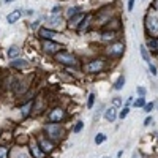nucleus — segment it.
I'll return each instance as SVG.
<instances>
[{
	"label": "nucleus",
	"instance_id": "8",
	"mask_svg": "<svg viewBox=\"0 0 158 158\" xmlns=\"http://www.w3.org/2000/svg\"><path fill=\"white\" fill-rule=\"evenodd\" d=\"M37 142H38V146L41 147V150H43L44 153H51V152H52V149H54V142L49 141L47 138H43V134H41L40 138L37 139Z\"/></svg>",
	"mask_w": 158,
	"mask_h": 158
},
{
	"label": "nucleus",
	"instance_id": "36",
	"mask_svg": "<svg viewBox=\"0 0 158 158\" xmlns=\"http://www.w3.org/2000/svg\"><path fill=\"white\" fill-rule=\"evenodd\" d=\"M138 93L141 95V97H144V95H146V89H144V87H138Z\"/></svg>",
	"mask_w": 158,
	"mask_h": 158
},
{
	"label": "nucleus",
	"instance_id": "25",
	"mask_svg": "<svg viewBox=\"0 0 158 158\" xmlns=\"http://www.w3.org/2000/svg\"><path fill=\"white\" fill-rule=\"evenodd\" d=\"M10 156V150L6 146H0V158H8Z\"/></svg>",
	"mask_w": 158,
	"mask_h": 158
},
{
	"label": "nucleus",
	"instance_id": "28",
	"mask_svg": "<svg viewBox=\"0 0 158 158\" xmlns=\"http://www.w3.org/2000/svg\"><path fill=\"white\" fill-rule=\"evenodd\" d=\"M128 112H130V108H128V106H125V108H123V109H122V111H120V112L117 114V117L123 120V119H125V117H127V115H128Z\"/></svg>",
	"mask_w": 158,
	"mask_h": 158
},
{
	"label": "nucleus",
	"instance_id": "14",
	"mask_svg": "<svg viewBox=\"0 0 158 158\" xmlns=\"http://www.w3.org/2000/svg\"><path fill=\"white\" fill-rule=\"evenodd\" d=\"M105 119L108 120V122H115V119H117V109H115V108H108L106 109V111H105Z\"/></svg>",
	"mask_w": 158,
	"mask_h": 158
},
{
	"label": "nucleus",
	"instance_id": "2",
	"mask_svg": "<svg viewBox=\"0 0 158 158\" xmlns=\"http://www.w3.org/2000/svg\"><path fill=\"white\" fill-rule=\"evenodd\" d=\"M106 59H93L90 62L82 65V70L85 73H90V74H95V73H101L103 70L106 68Z\"/></svg>",
	"mask_w": 158,
	"mask_h": 158
},
{
	"label": "nucleus",
	"instance_id": "38",
	"mask_svg": "<svg viewBox=\"0 0 158 158\" xmlns=\"http://www.w3.org/2000/svg\"><path fill=\"white\" fill-rule=\"evenodd\" d=\"M133 103V97H128V100H127V106H130Z\"/></svg>",
	"mask_w": 158,
	"mask_h": 158
},
{
	"label": "nucleus",
	"instance_id": "13",
	"mask_svg": "<svg viewBox=\"0 0 158 158\" xmlns=\"http://www.w3.org/2000/svg\"><path fill=\"white\" fill-rule=\"evenodd\" d=\"M84 18H85V13L84 11H81V13H78V15L71 16L70 19H68V27H71V29H73V27H76V29H78V25L81 24V21Z\"/></svg>",
	"mask_w": 158,
	"mask_h": 158
},
{
	"label": "nucleus",
	"instance_id": "27",
	"mask_svg": "<svg viewBox=\"0 0 158 158\" xmlns=\"http://www.w3.org/2000/svg\"><path fill=\"white\" fill-rule=\"evenodd\" d=\"M133 105H134V108H144V106H146V98H144V97H139L138 100L133 103Z\"/></svg>",
	"mask_w": 158,
	"mask_h": 158
},
{
	"label": "nucleus",
	"instance_id": "10",
	"mask_svg": "<svg viewBox=\"0 0 158 158\" xmlns=\"http://www.w3.org/2000/svg\"><path fill=\"white\" fill-rule=\"evenodd\" d=\"M62 22H63V19H62V15H51L49 18L46 19V24H47V29H54V27H62Z\"/></svg>",
	"mask_w": 158,
	"mask_h": 158
},
{
	"label": "nucleus",
	"instance_id": "21",
	"mask_svg": "<svg viewBox=\"0 0 158 158\" xmlns=\"http://www.w3.org/2000/svg\"><path fill=\"white\" fill-rule=\"evenodd\" d=\"M146 47H147V49H152V51H156V47H158V44H156V38H149V37H147Z\"/></svg>",
	"mask_w": 158,
	"mask_h": 158
},
{
	"label": "nucleus",
	"instance_id": "31",
	"mask_svg": "<svg viewBox=\"0 0 158 158\" xmlns=\"http://www.w3.org/2000/svg\"><path fill=\"white\" fill-rule=\"evenodd\" d=\"M149 70H150V74H152V76H156V74H158V70H156V66L152 63V62H150V63H149Z\"/></svg>",
	"mask_w": 158,
	"mask_h": 158
},
{
	"label": "nucleus",
	"instance_id": "6",
	"mask_svg": "<svg viewBox=\"0 0 158 158\" xmlns=\"http://www.w3.org/2000/svg\"><path fill=\"white\" fill-rule=\"evenodd\" d=\"M46 119L49 123H60L63 119H66V112L62 108H54L49 111V114L46 115Z\"/></svg>",
	"mask_w": 158,
	"mask_h": 158
},
{
	"label": "nucleus",
	"instance_id": "30",
	"mask_svg": "<svg viewBox=\"0 0 158 158\" xmlns=\"http://www.w3.org/2000/svg\"><path fill=\"white\" fill-rule=\"evenodd\" d=\"M119 106H122V98H120V97H115V98L112 100V108L117 109Z\"/></svg>",
	"mask_w": 158,
	"mask_h": 158
},
{
	"label": "nucleus",
	"instance_id": "40",
	"mask_svg": "<svg viewBox=\"0 0 158 158\" xmlns=\"http://www.w3.org/2000/svg\"><path fill=\"white\" fill-rule=\"evenodd\" d=\"M5 3H13V2H16V0H3Z\"/></svg>",
	"mask_w": 158,
	"mask_h": 158
},
{
	"label": "nucleus",
	"instance_id": "1",
	"mask_svg": "<svg viewBox=\"0 0 158 158\" xmlns=\"http://www.w3.org/2000/svg\"><path fill=\"white\" fill-rule=\"evenodd\" d=\"M146 30L150 35V38L158 37V13H155L153 10L149 11L146 15Z\"/></svg>",
	"mask_w": 158,
	"mask_h": 158
},
{
	"label": "nucleus",
	"instance_id": "26",
	"mask_svg": "<svg viewBox=\"0 0 158 158\" xmlns=\"http://www.w3.org/2000/svg\"><path fill=\"white\" fill-rule=\"evenodd\" d=\"M93 103H95V93H90V95H89V98H87V103H85L87 109H92L93 108Z\"/></svg>",
	"mask_w": 158,
	"mask_h": 158
},
{
	"label": "nucleus",
	"instance_id": "15",
	"mask_svg": "<svg viewBox=\"0 0 158 158\" xmlns=\"http://www.w3.org/2000/svg\"><path fill=\"white\" fill-rule=\"evenodd\" d=\"M10 66L11 68H18V70H22V68L29 66V62L27 60H22V59H15L10 62Z\"/></svg>",
	"mask_w": 158,
	"mask_h": 158
},
{
	"label": "nucleus",
	"instance_id": "33",
	"mask_svg": "<svg viewBox=\"0 0 158 158\" xmlns=\"http://www.w3.org/2000/svg\"><path fill=\"white\" fill-rule=\"evenodd\" d=\"M134 2H136V0H128V3H127V10H128V11H133V8H134Z\"/></svg>",
	"mask_w": 158,
	"mask_h": 158
},
{
	"label": "nucleus",
	"instance_id": "18",
	"mask_svg": "<svg viewBox=\"0 0 158 158\" xmlns=\"http://www.w3.org/2000/svg\"><path fill=\"white\" fill-rule=\"evenodd\" d=\"M90 22H92V16L85 15V18L82 19V21H81V24L78 25V30H79V32H82V30L89 29V25H90Z\"/></svg>",
	"mask_w": 158,
	"mask_h": 158
},
{
	"label": "nucleus",
	"instance_id": "17",
	"mask_svg": "<svg viewBox=\"0 0 158 158\" xmlns=\"http://www.w3.org/2000/svg\"><path fill=\"white\" fill-rule=\"evenodd\" d=\"M139 52H141V57H142V60H144V62H146V63L149 65V63H150V60H152V59H150V52H149V49L146 47V44H141V46H139Z\"/></svg>",
	"mask_w": 158,
	"mask_h": 158
},
{
	"label": "nucleus",
	"instance_id": "34",
	"mask_svg": "<svg viewBox=\"0 0 158 158\" xmlns=\"http://www.w3.org/2000/svg\"><path fill=\"white\" fill-rule=\"evenodd\" d=\"M152 122H153V119L149 115V117H147L146 120H144V125H146V127H149V125H152Z\"/></svg>",
	"mask_w": 158,
	"mask_h": 158
},
{
	"label": "nucleus",
	"instance_id": "32",
	"mask_svg": "<svg viewBox=\"0 0 158 158\" xmlns=\"http://www.w3.org/2000/svg\"><path fill=\"white\" fill-rule=\"evenodd\" d=\"M62 10H63V8H62V6L56 5V6H54V8L51 10V13H52V15H60V11H62Z\"/></svg>",
	"mask_w": 158,
	"mask_h": 158
},
{
	"label": "nucleus",
	"instance_id": "19",
	"mask_svg": "<svg viewBox=\"0 0 158 158\" xmlns=\"http://www.w3.org/2000/svg\"><path fill=\"white\" fill-rule=\"evenodd\" d=\"M19 54H21V47H18V46H11V47H8V51H6V56L10 59H16Z\"/></svg>",
	"mask_w": 158,
	"mask_h": 158
},
{
	"label": "nucleus",
	"instance_id": "20",
	"mask_svg": "<svg viewBox=\"0 0 158 158\" xmlns=\"http://www.w3.org/2000/svg\"><path fill=\"white\" fill-rule=\"evenodd\" d=\"M123 85H125V76L120 74V76L117 78V81L114 82V90H122Z\"/></svg>",
	"mask_w": 158,
	"mask_h": 158
},
{
	"label": "nucleus",
	"instance_id": "42",
	"mask_svg": "<svg viewBox=\"0 0 158 158\" xmlns=\"http://www.w3.org/2000/svg\"><path fill=\"white\" fill-rule=\"evenodd\" d=\"M103 158H108V156H103Z\"/></svg>",
	"mask_w": 158,
	"mask_h": 158
},
{
	"label": "nucleus",
	"instance_id": "11",
	"mask_svg": "<svg viewBox=\"0 0 158 158\" xmlns=\"http://www.w3.org/2000/svg\"><path fill=\"white\" fill-rule=\"evenodd\" d=\"M57 35H59L57 32L47 29V27H41V29L38 30V37H40L41 40H54Z\"/></svg>",
	"mask_w": 158,
	"mask_h": 158
},
{
	"label": "nucleus",
	"instance_id": "5",
	"mask_svg": "<svg viewBox=\"0 0 158 158\" xmlns=\"http://www.w3.org/2000/svg\"><path fill=\"white\" fill-rule=\"evenodd\" d=\"M56 60L59 62V63L65 65V66H76L78 65L76 56H74L73 52H68V51H63V49L56 54Z\"/></svg>",
	"mask_w": 158,
	"mask_h": 158
},
{
	"label": "nucleus",
	"instance_id": "24",
	"mask_svg": "<svg viewBox=\"0 0 158 158\" xmlns=\"http://www.w3.org/2000/svg\"><path fill=\"white\" fill-rule=\"evenodd\" d=\"M82 128H84V122H82V120H78L76 123H74V127H73V133H74V134L81 133Z\"/></svg>",
	"mask_w": 158,
	"mask_h": 158
},
{
	"label": "nucleus",
	"instance_id": "12",
	"mask_svg": "<svg viewBox=\"0 0 158 158\" xmlns=\"http://www.w3.org/2000/svg\"><path fill=\"white\" fill-rule=\"evenodd\" d=\"M24 15V11L22 8H16V10H13L11 13H8V16H6V21H8V24H16L18 21L21 19V16Z\"/></svg>",
	"mask_w": 158,
	"mask_h": 158
},
{
	"label": "nucleus",
	"instance_id": "9",
	"mask_svg": "<svg viewBox=\"0 0 158 158\" xmlns=\"http://www.w3.org/2000/svg\"><path fill=\"white\" fill-rule=\"evenodd\" d=\"M30 155H32V158H44V156H46V153H44L43 150H41V147L38 146L37 139L30 141Z\"/></svg>",
	"mask_w": 158,
	"mask_h": 158
},
{
	"label": "nucleus",
	"instance_id": "22",
	"mask_svg": "<svg viewBox=\"0 0 158 158\" xmlns=\"http://www.w3.org/2000/svg\"><path fill=\"white\" fill-rule=\"evenodd\" d=\"M81 11H82V6H71V8H68V11H66V16L71 18L74 15H78V13H81Z\"/></svg>",
	"mask_w": 158,
	"mask_h": 158
},
{
	"label": "nucleus",
	"instance_id": "23",
	"mask_svg": "<svg viewBox=\"0 0 158 158\" xmlns=\"http://www.w3.org/2000/svg\"><path fill=\"white\" fill-rule=\"evenodd\" d=\"M105 141H106V134L105 133H97V134H95V144H97V146L103 144Z\"/></svg>",
	"mask_w": 158,
	"mask_h": 158
},
{
	"label": "nucleus",
	"instance_id": "41",
	"mask_svg": "<svg viewBox=\"0 0 158 158\" xmlns=\"http://www.w3.org/2000/svg\"><path fill=\"white\" fill-rule=\"evenodd\" d=\"M156 44H158V40H156ZM156 51H158V47H156Z\"/></svg>",
	"mask_w": 158,
	"mask_h": 158
},
{
	"label": "nucleus",
	"instance_id": "39",
	"mask_svg": "<svg viewBox=\"0 0 158 158\" xmlns=\"http://www.w3.org/2000/svg\"><path fill=\"white\" fill-rule=\"evenodd\" d=\"M133 158H141V155H139V152H134V153H133Z\"/></svg>",
	"mask_w": 158,
	"mask_h": 158
},
{
	"label": "nucleus",
	"instance_id": "3",
	"mask_svg": "<svg viewBox=\"0 0 158 158\" xmlns=\"http://www.w3.org/2000/svg\"><path fill=\"white\" fill-rule=\"evenodd\" d=\"M44 133L47 134V139L52 142H57L62 134H63V130H62L60 123H46L44 125Z\"/></svg>",
	"mask_w": 158,
	"mask_h": 158
},
{
	"label": "nucleus",
	"instance_id": "37",
	"mask_svg": "<svg viewBox=\"0 0 158 158\" xmlns=\"http://www.w3.org/2000/svg\"><path fill=\"white\" fill-rule=\"evenodd\" d=\"M153 10L158 11V0H153Z\"/></svg>",
	"mask_w": 158,
	"mask_h": 158
},
{
	"label": "nucleus",
	"instance_id": "35",
	"mask_svg": "<svg viewBox=\"0 0 158 158\" xmlns=\"http://www.w3.org/2000/svg\"><path fill=\"white\" fill-rule=\"evenodd\" d=\"M30 27H32L33 30H35V29H38V27H40V21H33V22L30 24Z\"/></svg>",
	"mask_w": 158,
	"mask_h": 158
},
{
	"label": "nucleus",
	"instance_id": "29",
	"mask_svg": "<svg viewBox=\"0 0 158 158\" xmlns=\"http://www.w3.org/2000/svg\"><path fill=\"white\" fill-rule=\"evenodd\" d=\"M153 108H155V103H152V101H150V103H146V106H144V111L149 114L150 111H153Z\"/></svg>",
	"mask_w": 158,
	"mask_h": 158
},
{
	"label": "nucleus",
	"instance_id": "7",
	"mask_svg": "<svg viewBox=\"0 0 158 158\" xmlns=\"http://www.w3.org/2000/svg\"><path fill=\"white\" fill-rule=\"evenodd\" d=\"M41 47H43V51H44L46 54H54V56H56L57 52L62 51V46H60L59 43H56L54 40H43Z\"/></svg>",
	"mask_w": 158,
	"mask_h": 158
},
{
	"label": "nucleus",
	"instance_id": "16",
	"mask_svg": "<svg viewBox=\"0 0 158 158\" xmlns=\"http://www.w3.org/2000/svg\"><path fill=\"white\" fill-rule=\"evenodd\" d=\"M101 41H111V43H112V41H115V30H111V32H109V30H105V32H101Z\"/></svg>",
	"mask_w": 158,
	"mask_h": 158
},
{
	"label": "nucleus",
	"instance_id": "4",
	"mask_svg": "<svg viewBox=\"0 0 158 158\" xmlns=\"http://www.w3.org/2000/svg\"><path fill=\"white\" fill-rule=\"evenodd\" d=\"M106 54L111 59H120L125 54V43H122V41H112V43H109L106 47Z\"/></svg>",
	"mask_w": 158,
	"mask_h": 158
}]
</instances>
